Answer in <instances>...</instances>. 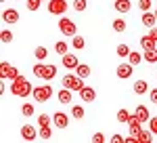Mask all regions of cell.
Listing matches in <instances>:
<instances>
[{
    "label": "cell",
    "instance_id": "6da1fadb",
    "mask_svg": "<svg viewBox=\"0 0 157 143\" xmlns=\"http://www.w3.org/2000/svg\"><path fill=\"white\" fill-rule=\"evenodd\" d=\"M11 93L15 97H29L34 93V86L29 84V80H25V76H17L15 80H11Z\"/></svg>",
    "mask_w": 157,
    "mask_h": 143
},
{
    "label": "cell",
    "instance_id": "7a4b0ae2",
    "mask_svg": "<svg viewBox=\"0 0 157 143\" xmlns=\"http://www.w3.org/2000/svg\"><path fill=\"white\" fill-rule=\"evenodd\" d=\"M32 72H34V76L36 78H40V80H52L55 76H57V65H52V63H48V65H44L42 61L40 63H36L34 67H32Z\"/></svg>",
    "mask_w": 157,
    "mask_h": 143
},
{
    "label": "cell",
    "instance_id": "3957f363",
    "mask_svg": "<svg viewBox=\"0 0 157 143\" xmlns=\"http://www.w3.org/2000/svg\"><path fill=\"white\" fill-rule=\"evenodd\" d=\"M61 84L65 86V88H71V91H82L86 84H84V78H80L78 74H65L63 76V80H61Z\"/></svg>",
    "mask_w": 157,
    "mask_h": 143
},
{
    "label": "cell",
    "instance_id": "277c9868",
    "mask_svg": "<svg viewBox=\"0 0 157 143\" xmlns=\"http://www.w3.org/2000/svg\"><path fill=\"white\" fill-rule=\"evenodd\" d=\"M34 101L36 103H44V101H48L50 97H52V86L50 84H44V86H34Z\"/></svg>",
    "mask_w": 157,
    "mask_h": 143
},
{
    "label": "cell",
    "instance_id": "5b68a950",
    "mask_svg": "<svg viewBox=\"0 0 157 143\" xmlns=\"http://www.w3.org/2000/svg\"><path fill=\"white\" fill-rule=\"evenodd\" d=\"M69 9L67 0H48V13L50 15H57V17H63Z\"/></svg>",
    "mask_w": 157,
    "mask_h": 143
},
{
    "label": "cell",
    "instance_id": "8992f818",
    "mask_svg": "<svg viewBox=\"0 0 157 143\" xmlns=\"http://www.w3.org/2000/svg\"><path fill=\"white\" fill-rule=\"evenodd\" d=\"M59 30L63 32V36H75V34H78L75 21H73V19H67L65 15L59 19Z\"/></svg>",
    "mask_w": 157,
    "mask_h": 143
},
{
    "label": "cell",
    "instance_id": "52a82bcc",
    "mask_svg": "<svg viewBox=\"0 0 157 143\" xmlns=\"http://www.w3.org/2000/svg\"><path fill=\"white\" fill-rule=\"evenodd\" d=\"M17 76H21L17 67H13L11 63H6V61L0 63V78H2V80H15Z\"/></svg>",
    "mask_w": 157,
    "mask_h": 143
},
{
    "label": "cell",
    "instance_id": "ba28073f",
    "mask_svg": "<svg viewBox=\"0 0 157 143\" xmlns=\"http://www.w3.org/2000/svg\"><path fill=\"white\" fill-rule=\"evenodd\" d=\"M38 137H40V133H38L32 124H23V126H21V139H23V141H34Z\"/></svg>",
    "mask_w": 157,
    "mask_h": 143
},
{
    "label": "cell",
    "instance_id": "9c48e42d",
    "mask_svg": "<svg viewBox=\"0 0 157 143\" xmlns=\"http://www.w3.org/2000/svg\"><path fill=\"white\" fill-rule=\"evenodd\" d=\"M115 74H117V78L126 80V78H130V76L134 74V65L130 63V61H128V63H120V65H117V72H115Z\"/></svg>",
    "mask_w": 157,
    "mask_h": 143
},
{
    "label": "cell",
    "instance_id": "30bf717a",
    "mask_svg": "<svg viewBox=\"0 0 157 143\" xmlns=\"http://www.w3.org/2000/svg\"><path fill=\"white\" fill-rule=\"evenodd\" d=\"M80 99H82L84 103H92V101L97 99V91H94L92 86H84V88L80 91Z\"/></svg>",
    "mask_w": 157,
    "mask_h": 143
},
{
    "label": "cell",
    "instance_id": "8fae6325",
    "mask_svg": "<svg viewBox=\"0 0 157 143\" xmlns=\"http://www.w3.org/2000/svg\"><path fill=\"white\" fill-rule=\"evenodd\" d=\"M80 65V61H78V57L73 55V53H65L63 55V67H67V70H75Z\"/></svg>",
    "mask_w": 157,
    "mask_h": 143
},
{
    "label": "cell",
    "instance_id": "7c38bea8",
    "mask_svg": "<svg viewBox=\"0 0 157 143\" xmlns=\"http://www.w3.org/2000/svg\"><path fill=\"white\" fill-rule=\"evenodd\" d=\"M52 124H55L57 129H67V124H69V118H67V114H63V112H57V114L52 116Z\"/></svg>",
    "mask_w": 157,
    "mask_h": 143
},
{
    "label": "cell",
    "instance_id": "4fadbf2b",
    "mask_svg": "<svg viewBox=\"0 0 157 143\" xmlns=\"http://www.w3.org/2000/svg\"><path fill=\"white\" fill-rule=\"evenodd\" d=\"M2 21H4V23H17V21H19V11L6 9V11L2 13Z\"/></svg>",
    "mask_w": 157,
    "mask_h": 143
},
{
    "label": "cell",
    "instance_id": "5bb4252c",
    "mask_svg": "<svg viewBox=\"0 0 157 143\" xmlns=\"http://www.w3.org/2000/svg\"><path fill=\"white\" fill-rule=\"evenodd\" d=\"M157 23V17H155V13H151V11H143V25L145 27H155Z\"/></svg>",
    "mask_w": 157,
    "mask_h": 143
},
{
    "label": "cell",
    "instance_id": "9a60e30c",
    "mask_svg": "<svg viewBox=\"0 0 157 143\" xmlns=\"http://www.w3.org/2000/svg\"><path fill=\"white\" fill-rule=\"evenodd\" d=\"M134 116L140 120V122H149V120H151V114H149V109H147L145 105H136V109H134Z\"/></svg>",
    "mask_w": 157,
    "mask_h": 143
},
{
    "label": "cell",
    "instance_id": "2e32d148",
    "mask_svg": "<svg viewBox=\"0 0 157 143\" xmlns=\"http://www.w3.org/2000/svg\"><path fill=\"white\" fill-rule=\"evenodd\" d=\"M113 6H115L117 13H128L130 9H132V2H130V0H115Z\"/></svg>",
    "mask_w": 157,
    "mask_h": 143
},
{
    "label": "cell",
    "instance_id": "e0dca14e",
    "mask_svg": "<svg viewBox=\"0 0 157 143\" xmlns=\"http://www.w3.org/2000/svg\"><path fill=\"white\" fill-rule=\"evenodd\" d=\"M132 91L136 93V95H145V93H149V84H147V80H136L132 86Z\"/></svg>",
    "mask_w": 157,
    "mask_h": 143
},
{
    "label": "cell",
    "instance_id": "ac0fdd59",
    "mask_svg": "<svg viewBox=\"0 0 157 143\" xmlns=\"http://www.w3.org/2000/svg\"><path fill=\"white\" fill-rule=\"evenodd\" d=\"M71 93H73L71 88H65V86H63V88L59 91V101H61V103H71V101H73Z\"/></svg>",
    "mask_w": 157,
    "mask_h": 143
},
{
    "label": "cell",
    "instance_id": "d6986e66",
    "mask_svg": "<svg viewBox=\"0 0 157 143\" xmlns=\"http://www.w3.org/2000/svg\"><path fill=\"white\" fill-rule=\"evenodd\" d=\"M155 44H157V40H153L151 36H143V38H140V47L145 48V51H151V48H155Z\"/></svg>",
    "mask_w": 157,
    "mask_h": 143
},
{
    "label": "cell",
    "instance_id": "ffe728a7",
    "mask_svg": "<svg viewBox=\"0 0 157 143\" xmlns=\"http://www.w3.org/2000/svg\"><path fill=\"white\" fill-rule=\"evenodd\" d=\"M75 74H78L80 78H88V76L92 74V70H90V65H86V63H80V65L75 67Z\"/></svg>",
    "mask_w": 157,
    "mask_h": 143
},
{
    "label": "cell",
    "instance_id": "44dd1931",
    "mask_svg": "<svg viewBox=\"0 0 157 143\" xmlns=\"http://www.w3.org/2000/svg\"><path fill=\"white\" fill-rule=\"evenodd\" d=\"M138 139V143H151L153 141V131L149 129V131H140V135L136 137Z\"/></svg>",
    "mask_w": 157,
    "mask_h": 143
},
{
    "label": "cell",
    "instance_id": "7402d4cb",
    "mask_svg": "<svg viewBox=\"0 0 157 143\" xmlns=\"http://www.w3.org/2000/svg\"><path fill=\"white\" fill-rule=\"evenodd\" d=\"M115 53H117V57H121V59H126L130 53H132V48L128 47V44H117V48H115Z\"/></svg>",
    "mask_w": 157,
    "mask_h": 143
},
{
    "label": "cell",
    "instance_id": "603a6c76",
    "mask_svg": "<svg viewBox=\"0 0 157 143\" xmlns=\"http://www.w3.org/2000/svg\"><path fill=\"white\" fill-rule=\"evenodd\" d=\"M115 118H117V122H121V124H128V122H130V118H132V114H130L128 109H120Z\"/></svg>",
    "mask_w": 157,
    "mask_h": 143
},
{
    "label": "cell",
    "instance_id": "cb8c5ba5",
    "mask_svg": "<svg viewBox=\"0 0 157 143\" xmlns=\"http://www.w3.org/2000/svg\"><path fill=\"white\" fill-rule=\"evenodd\" d=\"M143 55H145V61H147V63H157V47L151 48V51H145Z\"/></svg>",
    "mask_w": 157,
    "mask_h": 143
},
{
    "label": "cell",
    "instance_id": "d4e9b609",
    "mask_svg": "<svg viewBox=\"0 0 157 143\" xmlns=\"http://www.w3.org/2000/svg\"><path fill=\"white\" fill-rule=\"evenodd\" d=\"M71 47L75 48V51H80V48H84L86 47V42H84V38H82V36H71Z\"/></svg>",
    "mask_w": 157,
    "mask_h": 143
},
{
    "label": "cell",
    "instance_id": "484cf974",
    "mask_svg": "<svg viewBox=\"0 0 157 143\" xmlns=\"http://www.w3.org/2000/svg\"><path fill=\"white\" fill-rule=\"evenodd\" d=\"M143 59H145V55H143V53H134V51H132V53L128 55V61H130L132 65H138Z\"/></svg>",
    "mask_w": 157,
    "mask_h": 143
},
{
    "label": "cell",
    "instance_id": "4316f807",
    "mask_svg": "<svg viewBox=\"0 0 157 143\" xmlns=\"http://www.w3.org/2000/svg\"><path fill=\"white\" fill-rule=\"evenodd\" d=\"M84 114H86V112H84V107H82V105H73L71 107V116L75 120H82V118H84Z\"/></svg>",
    "mask_w": 157,
    "mask_h": 143
},
{
    "label": "cell",
    "instance_id": "83f0119b",
    "mask_svg": "<svg viewBox=\"0 0 157 143\" xmlns=\"http://www.w3.org/2000/svg\"><path fill=\"white\" fill-rule=\"evenodd\" d=\"M21 114H23L25 118L34 116V103H23V105H21Z\"/></svg>",
    "mask_w": 157,
    "mask_h": 143
},
{
    "label": "cell",
    "instance_id": "f1b7e54d",
    "mask_svg": "<svg viewBox=\"0 0 157 143\" xmlns=\"http://www.w3.org/2000/svg\"><path fill=\"white\" fill-rule=\"evenodd\" d=\"M50 122H52V118L48 114H40L38 116V126H50Z\"/></svg>",
    "mask_w": 157,
    "mask_h": 143
},
{
    "label": "cell",
    "instance_id": "f546056e",
    "mask_svg": "<svg viewBox=\"0 0 157 143\" xmlns=\"http://www.w3.org/2000/svg\"><path fill=\"white\" fill-rule=\"evenodd\" d=\"M42 2H44V0H27L25 6H27V11H38V9L42 6Z\"/></svg>",
    "mask_w": 157,
    "mask_h": 143
},
{
    "label": "cell",
    "instance_id": "4dcf8cb0",
    "mask_svg": "<svg viewBox=\"0 0 157 143\" xmlns=\"http://www.w3.org/2000/svg\"><path fill=\"white\" fill-rule=\"evenodd\" d=\"M113 32H117V34L126 32V21H124V19H115V21H113Z\"/></svg>",
    "mask_w": 157,
    "mask_h": 143
},
{
    "label": "cell",
    "instance_id": "1f68e13d",
    "mask_svg": "<svg viewBox=\"0 0 157 143\" xmlns=\"http://www.w3.org/2000/svg\"><path fill=\"white\" fill-rule=\"evenodd\" d=\"M34 55H36V59H38V61H44V59H46V55H48V51H46L44 47H36Z\"/></svg>",
    "mask_w": 157,
    "mask_h": 143
},
{
    "label": "cell",
    "instance_id": "d6a6232c",
    "mask_svg": "<svg viewBox=\"0 0 157 143\" xmlns=\"http://www.w3.org/2000/svg\"><path fill=\"white\" fill-rule=\"evenodd\" d=\"M40 137H42L44 141H48L50 137H52V129H50V126H40Z\"/></svg>",
    "mask_w": 157,
    "mask_h": 143
},
{
    "label": "cell",
    "instance_id": "836d02e7",
    "mask_svg": "<svg viewBox=\"0 0 157 143\" xmlns=\"http://www.w3.org/2000/svg\"><path fill=\"white\" fill-rule=\"evenodd\" d=\"M0 40H2L4 44L13 42V32H11V30H2V34H0Z\"/></svg>",
    "mask_w": 157,
    "mask_h": 143
},
{
    "label": "cell",
    "instance_id": "e575fe53",
    "mask_svg": "<svg viewBox=\"0 0 157 143\" xmlns=\"http://www.w3.org/2000/svg\"><path fill=\"white\" fill-rule=\"evenodd\" d=\"M86 6H88V0H73V9L75 11H86Z\"/></svg>",
    "mask_w": 157,
    "mask_h": 143
},
{
    "label": "cell",
    "instance_id": "d590c367",
    "mask_svg": "<svg viewBox=\"0 0 157 143\" xmlns=\"http://www.w3.org/2000/svg\"><path fill=\"white\" fill-rule=\"evenodd\" d=\"M55 51H57L59 55H65V53H67V42H63V40H59V42L55 44Z\"/></svg>",
    "mask_w": 157,
    "mask_h": 143
},
{
    "label": "cell",
    "instance_id": "8d00e7d4",
    "mask_svg": "<svg viewBox=\"0 0 157 143\" xmlns=\"http://www.w3.org/2000/svg\"><path fill=\"white\" fill-rule=\"evenodd\" d=\"M151 6H153L151 0H138V9L140 11H151Z\"/></svg>",
    "mask_w": 157,
    "mask_h": 143
},
{
    "label": "cell",
    "instance_id": "74e56055",
    "mask_svg": "<svg viewBox=\"0 0 157 143\" xmlns=\"http://www.w3.org/2000/svg\"><path fill=\"white\" fill-rule=\"evenodd\" d=\"M149 129L153 131V135H157V116H151V120H149Z\"/></svg>",
    "mask_w": 157,
    "mask_h": 143
},
{
    "label": "cell",
    "instance_id": "f35d334b",
    "mask_svg": "<svg viewBox=\"0 0 157 143\" xmlns=\"http://www.w3.org/2000/svg\"><path fill=\"white\" fill-rule=\"evenodd\" d=\"M92 141H94V143H105L107 139H105V135H103V133H94V137H92Z\"/></svg>",
    "mask_w": 157,
    "mask_h": 143
},
{
    "label": "cell",
    "instance_id": "ab89813d",
    "mask_svg": "<svg viewBox=\"0 0 157 143\" xmlns=\"http://www.w3.org/2000/svg\"><path fill=\"white\" fill-rule=\"evenodd\" d=\"M111 143H126V137H121V135H113V137H111Z\"/></svg>",
    "mask_w": 157,
    "mask_h": 143
},
{
    "label": "cell",
    "instance_id": "60d3db41",
    "mask_svg": "<svg viewBox=\"0 0 157 143\" xmlns=\"http://www.w3.org/2000/svg\"><path fill=\"white\" fill-rule=\"evenodd\" d=\"M149 99H151V103H157V88L149 91Z\"/></svg>",
    "mask_w": 157,
    "mask_h": 143
},
{
    "label": "cell",
    "instance_id": "b9f144b4",
    "mask_svg": "<svg viewBox=\"0 0 157 143\" xmlns=\"http://www.w3.org/2000/svg\"><path fill=\"white\" fill-rule=\"evenodd\" d=\"M149 36H151L153 40H157V27H151V30H149Z\"/></svg>",
    "mask_w": 157,
    "mask_h": 143
},
{
    "label": "cell",
    "instance_id": "7bdbcfd3",
    "mask_svg": "<svg viewBox=\"0 0 157 143\" xmlns=\"http://www.w3.org/2000/svg\"><path fill=\"white\" fill-rule=\"evenodd\" d=\"M155 17H157V9H155Z\"/></svg>",
    "mask_w": 157,
    "mask_h": 143
},
{
    "label": "cell",
    "instance_id": "ee69618b",
    "mask_svg": "<svg viewBox=\"0 0 157 143\" xmlns=\"http://www.w3.org/2000/svg\"><path fill=\"white\" fill-rule=\"evenodd\" d=\"M2 2H4V0H2Z\"/></svg>",
    "mask_w": 157,
    "mask_h": 143
},
{
    "label": "cell",
    "instance_id": "f6af8a7d",
    "mask_svg": "<svg viewBox=\"0 0 157 143\" xmlns=\"http://www.w3.org/2000/svg\"><path fill=\"white\" fill-rule=\"evenodd\" d=\"M44 2H46V0H44Z\"/></svg>",
    "mask_w": 157,
    "mask_h": 143
}]
</instances>
